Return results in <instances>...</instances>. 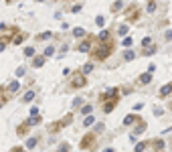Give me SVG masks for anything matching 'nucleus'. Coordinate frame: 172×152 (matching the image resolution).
Here are the masks:
<instances>
[{"instance_id": "f257e3e1", "label": "nucleus", "mask_w": 172, "mask_h": 152, "mask_svg": "<svg viewBox=\"0 0 172 152\" xmlns=\"http://www.w3.org/2000/svg\"><path fill=\"white\" fill-rule=\"evenodd\" d=\"M114 49H116V43H114V39H107V41H99V45L91 47L89 55H91L95 61H105V59H107V57L114 53Z\"/></svg>"}, {"instance_id": "f03ea898", "label": "nucleus", "mask_w": 172, "mask_h": 152, "mask_svg": "<svg viewBox=\"0 0 172 152\" xmlns=\"http://www.w3.org/2000/svg\"><path fill=\"white\" fill-rule=\"evenodd\" d=\"M99 102H103V112H105V114H111V112L118 108V104H120V89H118V87L107 89L105 93L99 95Z\"/></svg>"}, {"instance_id": "7ed1b4c3", "label": "nucleus", "mask_w": 172, "mask_h": 152, "mask_svg": "<svg viewBox=\"0 0 172 152\" xmlns=\"http://www.w3.org/2000/svg\"><path fill=\"white\" fill-rule=\"evenodd\" d=\"M164 140L162 138H152L146 142H138L136 144V152H144V150H164Z\"/></svg>"}, {"instance_id": "20e7f679", "label": "nucleus", "mask_w": 172, "mask_h": 152, "mask_svg": "<svg viewBox=\"0 0 172 152\" xmlns=\"http://www.w3.org/2000/svg\"><path fill=\"white\" fill-rule=\"evenodd\" d=\"M140 14H142V6L138 2L128 4V8H126V20L128 22H138L140 20Z\"/></svg>"}, {"instance_id": "39448f33", "label": "nucleus", "mask_w": 172, "mask_h": 152, "mask_svg": "<svg viewBox=\"0 0 172 152\" xmlns=\"http://www.w3.org/2000/svg\"><path fill=\"white\" fill-rule=\"evenodd\" d=\"M95 146H97V136H95V132H89V134H85V136L79 140V148H81V150H95Z\"/></svg>"}, {"instance_id": "423d86ee", "label": "nucleus", "mask_w": 172, "mask_h": 152, "mask_svg": "<svg viewBox=\"0 0 172 152\" xmlns=\"http://www.w3.org/2000/svg\"><path fill=\"white\" fill-rule=\"evenodd\" d=\"M71 122H73V114H67V116H63L61 120H57L55 124H51L49 132H51V134H57V132H61L63 128H67V126H69Z\"/></svg>"}, {"instance_id": "0eeeda50", "label": "nucleus", "mask_w": 172, "mask_h": 152, "mask_svg": "<svg viewBox=\"0 0 172 152\" xmlns=\"http://www.w3.org/2000/svg\"><path fill=\"white\" fill-rule=\"evenodd\" d=\"M67 85H69V89H81V87H85V85H87V77L83 75V73L77 71V73L71 75V79H69Z\"/></svg>"}, {"instance_id": "6e6552de", "label": "nucleus", "mask_w": 172, "mask_h": 152, "mask_svg": "<svg viewBox=\"0 0 172 152\" xmlns=\"http://www.w3.org/2000/svg\"><path fill=\"white\" fill-rule=\"evenodd\" d=\"M91 43H93V35H87V33H85L83 41L77 45V51H79V53H89V51H91V47H93Z\"/></svg>"}, {"instance_id": "1a4fd4ad", "label": "nucleus", "mask_w": 172, "mask_h": 152, "mask_svg": "<svg viewBox=\"0 0 172 152\" xmlns=\"http://www.w3.org/2000/svg\"><path fill=\"white\" fill-rule=\"evenodd\" d=\"M146 128H148L146 120H144V118H140V120L136 122V128H134V134H132V136H140L142 132H146Z\"/></svg>"}, {"instance_id": "9d476101", "label": "nucleus", "mask_w": 172, "mask_h": 152, "mask_svg": "<svg viewBox=\"0 0 172 152\" xmlns=\"http://www.w3.org/2000/svg\"><path fill=\"white\" fill-rule=\"evenodd\" d=\"M156 51H158V47H156L154 43H150V45H146V47H142V55H144V57H152Z\"/></svg>"}, {"instance_id": "9b49d317", "label": "nucleus", "mask_w": 172, "mask_h": 152, "mask_svg": "<svg viewBox=\"0 0 172 152\" xmlns=\"http://www.w3.org/2000/svg\"><path fill=\"white\" fill-rule=\"evenodd\" d=\"M170 93H172V81H168L166 85H162V87H160V91H158V95H160V97L164 99V97H168Z\"/></svg>"}, {"instance_id": "f8f14e48", "label": "nucleus", "mask_w": 172, "mask_h": 152, "mask_svg": "<svg viewBox=\"0 0 172 152\" xmlns=\"http://www.w3.org/2000/svg\"><path fill=\"white\" fill-rule=\"evenodd\" d=\"M29 130H31V124L24 120V122L16 128V136H26V134H29Z\"/></svg>"}, {"instance_id": "ddd939ff", "label": "nucleus", "mask_w": 172, "mask_h": 152, "mask_svg": "<svg viewBox=\"0 0 172 152\" xmlns=\"http://www.w3.org/2000/svg\"><path fill=\"white\" fill-rule=\"evenodd\" d=\"M140 120V116H136V114H128L126 118H124V126H132V124H136Z\"/></svg>"}, {"instance_id": "4468645a", "label": "nucleus", "mask_w": 172, "mask_h": 152, "mask_svg": "<svg viewBox=\"0 0 172 152\" xmlns=\"http://www.w3.org/2000/svg\"><path fill=\"white\" fill-rule=\"evenodd\" d=\"M24 39H26V35H24V33H18V31H16V37H10V43H14V45H20Z\"/></svg>"}, {"instance_id": "2eb2a0df", "label": "nucleus", "mask_w": 172, "mask_h": 152, "mask_svg": "<svg viewBox=\"0 0 172 152\" xmlns=\"http://www.w3.org/2000/svg\"><path fill=\"white\" fill-rule=\"evenodd\" d=\"M150 81H152V73H150V71H148V73H142V75L138 77V83H142V85H144V83H150Z\"/></svg>"}, {"instance_id": "dca6fc26", "label": "nucleus", "mask_w": 172, "mask_h": 152, "mask_svg": "<svg viewBox=\"0 0 172 152\" xmlns=\"http://www.w3.org/2000/svg\"><path fill=\"white\" fill-rule=\"evenodd\" d=\"M18 89H20V83H18V81H10V83H8V91H10L12 95H14Z\"/></svg>"}, {"instance_id": "f3484780", "label": "nucleus", "mask_w": 172, "mask_h": 152, "mask_svg": "<svg viewBox=\"0 0 172 152\" xmlns=\"http://www.w3.org/2000/svg\"><path fill=\"white\" fill-rule=\"evenodd\" d=\"M33 99H35V91H33V89H29V91L22 95V102H24V104H31Z\"/></svg>"}, {"instance_id": "a211bd4d", "label": "nucleus", "mask_w": 172, "mask_h": 152, "mask_svg": "<svg viewBox=\"0 0 172 152\" xmlns=\"http://www.w3.org/2000/svg\"><path fill=\"white\" fill-rule=\"evenodd\" d=\"M122 8H124V2H122V0H116V2L111 4V12H114V14H116V12H120Z\"/></svg>"}, {"instance_id": "6ab92c4d", "label": "nucleus", "mask_w": 172, "mask_h": 152, "mask_svg": "<svg viewBox=\"0 0 172 152\" xmlns=\"http://www.w3.org/2000/svg\"><path fill=\"white\" fill-rule=\"evenodd\" d=\"M26 122H29L31 126H37V124H41V122H43V118H41V116H39V114H35V116H33V118H29Z\"/></svg>"}, {"instance_id": "aec40b11", "label": "nucleus", "mask_w": 172, "mask_h": 152, "mask_svg": "<svg viewBox=\"0 0 172 152\" xmlns=\"http://www.w3.org/2000/svg\"><path fill=\"white\" fill-rule=\"evenodd\" d=\"M8 43H10V37H8V35L0 37V53H2V51L6 49V45H8Z\"/></svg>"}, {"instance_id": "412c9836", "label": "nucleus", "mask_w": 172, "mask_h": 152, "mask_svg": "<svg viewBox=\"0 0 172 152\" xmlns=\"http://www.w3.org/2000/svg\"><path fill=\"white\" fill-rule=\"evenodd\" d=\"M91 71H93V63L89 61V63H85V65H83V69H81V73H83V75H89Z\"/></svg>"}, {"instance_id": "4be33fe9", "label": "nucleus", "mask_w": 172, "mask_h": 152, "mask_svg": "<svg viewBox=\"0 0 172 152\" xmlns=\"http://www.w3.org/2000/svg\"><path fill=\"white\" fill-rule=\"evenodd\" d=\"M118 35H120V37H126V35H128V25H120V27H118Z\"/></svg>"}, {"instance_id": "5701e85b", "label": "nucleus", "mask_w": 172, "mask_h": 152, "mask_svg": "<svg viewBox=\"0 0 172 152\" xmlns=\"http://www.w3.org/2000/svg\"><path fill=\"white\" fill-rule=\"evenodd\" d=\"M146 10H148V12H154V10H156V0H148V2H146Z\"/></svg>"}, {"instance_id": "b1692460", "label": "nucleus", "mask_w": 172, "mask_h": 152, "mask_svg": "<svg viewBox=\"0 0 172 152\" xmlns=\"http://www.w3.org/2000/svg\"><path fill=\"white\" fill-rule=\"evenodd\" d=\"M53 37V33H49V31H47V33H39V35H37V41H45V39H51Z\"/></svg>"}, {"instance_id": "393cba45", "label": "nucleus", "mask_w": 172, "mask_h": 152, "mask_svg": "<svg viewBox=\"0 0 172 152\" xmlns=\"http://www.w3.org/2000/svg\"><path fill=\"white\" fill-rule=\"evenodd\" d=\"M45 59H47V57H37V59H35V61H33V65H35V67H43L45 65Z\"/></svg>"}, {"instance_id": "a878e982", "label": "nucleus", "mask_w": 172, "mask_h": 152, "mask_svg": "<svg viewBox=\"0 0 172 152\" xmlns=\"http://www.w3.org/2000/svg\"><path fill=\"white\" fill-rule=\"evenodd\" d=\"M73 37L83 39V37H85V31H83V29H73Z\"/></svg>"}, {"instance_id": "bb28decb", "label": "nucleus", "mask_w": 172, "mask_h": 152, "mask_svg": "<svg viewBox=\"0 0 172 152\" xmlns=\"http://www.w3.org/2000/svg\"><path fill=\"white\" fill-rule=\"evenodd\" d=\"M107 39H109V31H101L97 35V41H107Z\"/></svg>"}, {"instance_id": "cd10ccee", "label": "nucleus", "mask_w": 172, "mask_h": 152, "mask_svg": "<svg viewBox=\"0 0 172 152\" xmlns=\"http://www.w3.org/2000/svg\"><path fill=\"white\" fill-rule=\"evenodd\" d=\"M37 144H39V140H37V138H29V140H26V148H35Z\"/></svg>"}, {"instance_id": "c85d7f7f", "label": "nucleus", "mask_w": 172, "mask_h": 152, "mask_svg": "<svg viewBox=\"0 0 172 152\" xmlns=\"http://www.w3.org/2000/svg\"><path fill=\"white\" fill-rule=\"evenodd\" d=\"M22 53H24V57H33V55H35V49H33V47H24Z\"/></svg>"}, {"instance_id": "c756f323", "label": "nucleus", "mask_w": 172, "mask_h": 152, "mask_svg": "<svg viewBox=\"0 0 172 152\" xmlns=\"http://www.w3.org/2000/svg\"><path fill=\"white\" fill-rule=\"evenodd\" d=\"M93 122H95V118H93V116H89V114H87V118H85V120H83V126H91Z\"/></svg>"}, {"instance_id": "7c9ffc66", "label": "nucleus", "mask_w": 172, "mask_h": 152, "mask_svg": "<svg viewBox=\"0 0 172 152\" xmlns=\"http://www.w3.org/2000/svg\"><path fill=\"white\" fill-rule=\"evenodd\" d=\"M134 57H136V55H134V51H126V53H124V59H126V61H132V59H134Z\"/></svg>"}, {"instance_id": "2f4dec72", "label": "nucleus", "mask_w": 172, "mask_h": 152, "mask_svg": "<svg viewBox=\"0 0 172 152\" xmlns=\"http://www.w3.org/2000/svg\"><path fill=\"white\" fill-rule=\"evenodd\" d=\"M91 110H93V106H83V108H81V114H91Z\"/></svg>"}, {"instance_id": "473e14b6", "label": "nucleus", "mask_w": 172, "mask_h": 152, "mask_svg": "<svg viewBox=\"0 0 172 152\" xmlns=\"http://www.w3.org/2000/svg\"><path fill=\"white\" fill-rule=\"evenodd\" d=\"M95 22H97V27H103V25H105V18H103V16L99 14V16L95 18Z\"/></svg>"}, {"instance_id": "72a5a7b5", "label": "nucleus", "mask_w": 172, "mask_h": 152, "mask_svg": "<svg viewBox=\"0 0 172 152\" xmlns=\"http://www.w3.org/2000/svg\"><path fill=\"white\" fill-rule=\"evenodd\" d=\"M53 53H55V49H53V47H47V49H45V57H51V55H53Z\"/></svg>"}, {"instance_id": "f704fd0d", "label": "nucleus", "mask_w": 172, "mask_h": 152, "mask_svg": "<svg viewBox=\"0 0 172 152\" xmlns=\"http://www.w3.org/2000/svg\"><path fill=\"white\" fill-rule=\"evenodd\" d=\"M81 104H83V99H81V97H77V99H73V108H75V110H77V108H79Z\"/></svg>"}, {"instance_id": "c9c22d12", "label": "nucleus", "mask_w": 172, "mask_h": 152, "mask_svg": "<svg viewBox=\"0 0 172 152\" xmlns=\"http://www.w3.org/2000/svg\"><path fill=\"white\" fill-rule=\"evenodd\" d=\"M124 45L130 47V45H132V37H126V39H124Z\"/></svg>"}, {"instance_id": "e433bc0d", "label": "nucleus", "mask_w": 172, "mask_h": 152, "mask_svg": "<svg viewBox=\"0 0 172 152\" xmlns=\"http://www.w3.org/2000/svg\"><path fill=\"white\" fill-rule=\"evenodd\" d=\"M150 43H152V41H150L148 37H146V39H142V47H146V45H150Z\"/></svg>"}, {"instance_id": "4c0bfd02", "label": "nucleus", "mask_w": 172, "mask_h": 152, "mask_svg": "<svg viewBox=\"0 0 172 152\" xmlns=\"http://www.w3.org/2000/svg\"><path fill=\"white\" fill-rule=\"evenodd\" d=\"M166 41H172V31H166V35H164Z\"/></svg>"}, {"instance_id": "58836bf2", "label": "nucleus", "mask_w": 172, "mask_h": 152, "mask_svg": "<svg viewBox=\"0 0 172 152\" xmlns=\"http://www.w3.org/2000/svg\"><path fill=\"white\" fill-rule=\"evenodd\" d=\"M154 116H162V108H154Z\"/></svg>"}, {"instance_id": "ea45409f", "label": "nucleus", "mask_w": 172, "mask_h": 152, "mask_svg": "<svg viewBox=\"0 0 172 152\" xmlns=\"http://www.w3.org/2000/svg\"><path fill=\"white\" fill-rule=\"evenodd\" d=\"M71 12H81V4H79V6H73V8H71Z\"/></svg>"}, {"instance_id": "a19ab883", "label": "nucleus", "mask_w": 172, "mask_h": 152, "mask_svg": "<svg viewBox=\"0 0 172 152\" xmlns=\"http://www.w3.org/2000/svg\"><path fill=\"white\" fill-rule=\"evenodd\" d=\"M148 71H150V73H154V71H156V65H154V63H152V65H148Z\"/></svg>"}, {"instance_id": "79ce46f5", "label": "nucleus", "mask_w": 172, "mask_h": 152, "mask_svg": "<svg viewBox=\"0 0 172 152\" xmlns=\"http://www.w3.org/2000/svg\"><path fill=\"white\" fill-rule=\"evenodd\" d=\"M16 75H24V67H18L16 69Z\"/></svg>"}, {"instance_id": "37998d69", "label": "nucleus", "mask_w": 172, "mask_h": 152, "mask_svg": "<svg viewBox=\"0 0 172 152\" xmlns=\"http://www.w3.org/2000/svg\"><path fill=\"white\" fill-rule=\"evenodd\" d=\"M22 150H24L22 146H14V148H12V152H22Z\"/></svg>"}, {"instance_id": "c03bdc74", "label": "nucleus", "mask_w": 172, "mask_h": 152, "mask_svg": "<svg viewBox=\"0 0 172 152\" xmlns=\"http://www.w3.org/2000/svg\"><path fill=\"white\" fill-rule=\"evenodd\" d=\"M12 2H14V0H6V4H12Z\"/></svg>"}, {"instance_id": "a18cd8bd", "label": "nucleus", "mask_w": 172, "mask_h": 152, "mask_svg": "<svg viewBox=\"0 0 172 152\" xmlns=\"http://www.w3.org/2000/svg\"><path fill=\"white\" fill-rule=\"evenodd\" d=\"M37 2H45V0H37Z\"/></svg>"}, {"instance_id": "49530a36", "label": "nucleus", "mask_w": 172, "mask_h": 152, "mask_svg": "<svg viewBox=\"0 0 172 152\" xmlns=\"http://www.w3.org/2000/svg\"><path fill=\"white\" fill-rule=\"evenodd\" d=\"M0 108H2V102H0Z\"/></svg>"}]
</instances>
